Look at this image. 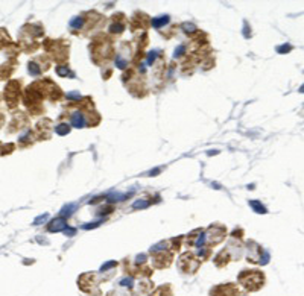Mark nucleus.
<instances>
[{
	"label": "nucleus",
	"instance_id": "obj_3",
	"mask_svg": "<svg viewBox=\"0 0 304 296\" xmlns=\"http://www.w3.org/2000/svg\"><path fill=\"white\" fill-rule=\"evenodd\" d=\"M238 283L246 292H258L264 286V274L258 269H244L238 275Z\"/></svg>",
	"mask_w": 304,
	"mask_h": 296
},
{
	"label": "nucleus",
	"instance_id": "obj_12",
	"mask_svg": "<svg viewBox=\"0 0 304 296\" xmlns=\"http://www.w3.org/2000/svg\"><path fill=\"white\" fill-rule=\"evenodd\" d=\"M54 225H49V231H61V230H66L67 228V224H66V219L64 217H58L52 222Z\"/></svg>",
	"mask_w": 304,
	"mask_h": 296
},
{
	"label": "nucleus",
	"instance_id": "obj_1",
	"mask_svg": "<svg viewBox=\"0 0 304 296\" xmlns=\"http://www.w3.org/2000/svg\"><path fill=\"white\" fill-rule=\"evenodd\" d=\"M90 50H92V58L96 64L106 62L114 53L112 41L105 35H98L93 40V43L90 44Z\"/></svg>",
	"mask_w": 304,
	"mask_h": 296
},
{
	"label": "nucleus",
	"instance_id": "obj_23",
	"mask_svg": "<svg viewBox=\"0 0 304 296\" xmlns=\"http://www.w3.org/2000/svg\"><path fill=\"white\" fill-rule=\"evenodd\" d=\"M301 91H302V93H304V85H302V87H301Z\"/></svg>",
	"mask_w": 304,
	"mask_h": 296
},
{
	"label": "nucleus",
	"instance_id": "obj_10",
	"mask_svg": "<svg viewBox=\"0 0 304 296\" xmlns=\"http://www.w3.org/2000/svg\"><path fill=\"white\" fill-rule=\"evenodd\" d=\"M148 24H149V18H148V15L143 14V12H136V14L132 15V18H131V29H132V30H137L138 27L146 29Z\"/></svg>",
	"mask_w": 304,
	"mask_h": 296
},
{
	"label": "nucleus",
	"instance_id": "obj_13",
	"mask_svg": "<svg viewBox=\"0 0 304 296\" xmlns=\"http://www.w3.org/2000/svg\"><path fill=\"white\" fill-rule=\"evenodd\" d=\"M169 21V15H162V17H158V18H154L150 21V24L154 26L156 29H160L163 24H166Z\"/></svg>",
	"mask_w": 304,
	"mask_h": 296
},
{
	"label": "nucleus",
	"instance_id": "obj_14",
	"mask_svg": "<svg viewBox=\"0 0 304 296\" xmlns=\"http://www.w3.org/2000/svg\"><path fill=\"white\" fill-rule=\"evenodd\" d=\"M56 73H58L60 76H72V78L74 76L67 65H58V67H56Z\"/></svg>",
	"mask_w": 304,
	"mask_h": 296
},
{
	"label": "nucleus",
	"instance_id": "obj_19",
	"mask_svg": "<svg viewBox=\"0 0 304 296\" xmlns=\"http://www.w3.org/2000/svg\"><path fill=\"white\" fill-rule=\"evenodd\" d=\"M76 208V205L74 204H72V205H68V207H66L64 210H62V213H61V216H70L73 211L72 210H74Z\"/></svg>",
	"mask_w": 304,
	"mask_h": 296
},
{
	"label": "nucleus",
	"instance_id": "obj_11",
	"mask_svg": "<svg viewBox=\"0 0 304 296\" xmlns=\"http://www.w3.org/2000/svg\"><path fill=\"white\" fill-rule=\"evenodd\" d=\"M148 296H174V290L170 284H163L160 287H157L154 292H149Z\"/></svg>",
	"mask_w": 304,
	"mask_h": 296
},
{
	"label": "nucleus",
	"instance_id": "obj_17",
	"mask_svg": "<svg viewBox=\"0 0 304 296\" xmlns=\"http://www.w3.org/2000/svg\"><path fill=\"white\" fill-rule=\"evenodd\" d=\"M251 207L256 208L257 213H266V208H264L260 202H257V201H252V202H251Z\"/></svg>",
	"mask_w": 304,
	"mask_h": 296
},
{
	"label": "nucleus",
	"instance_id": "obj_6",
	"mask_svg": "<svg viewBox=\"0 0 304 296\" xmlns=\"http://www.w3.org/2000/svg\"><path fill=\"white\" fill-rule=\"evenodd\" d=\"M201 260L200 258L194 254V252H184V254H181L180 255V258H178V269L182 272V274H186V275H194V274H196L198 272V269L201 268Z\"/></svg>",
	"mask_w": 304,
	"mask_h": 296
},
{
	"label": "nucleus",
	"instance_id": "obj_16",
	"mask_svg": "<svg viewBox=\"0 0 304 296\" xmlns=\"http://www.w3.org/2000/svg\"><path fill=\"white\" fill-rule=\"evenodd\" d=\"M182 27H184V32H186V33H195V32H198L196 26H194V24H188V23L182 24Z\"/></svg>",
	"mask_w": 304,
	"mask_h": 296
},
{
	"label": "nucleus",
	"instance_id": "obj_5",
	"mask_svg": "<svg viewBox=\"0 0 304 296\" xmlns=\"http://www.w3.org/2000/svg\"><path fill=\"white\" fill-rule=\"evenodd\" d=\"M99 283H100V278L98 274H93V272H87V274H82L80 278H78V287L90 295V296H102L100 293V289H99Z\"/></svg>",
	"mask_w": 304,
	"mask_h": 296
},
{
	"label": "nucleus",
	"instance_id": "obj_2",
	"mask_svg": "<svg viewBox=\"0 0 304 296\" xmlns=\"http://www.w3.org/2000/svg\"><path fill=\"white\" fill-rule=\"evenodd\" d=\"M149 254L152 257V260H150L152 266L156 269H168L172 265L174 255H175V252H172L169 249L168 242H162L156 246H152L149 249Z\"/></svg>",
	"mask_w": 304,
	"mask_h": 296
},
{
	"label": "nucleus",
	"instance_id": "obj_9",
	"mask_svg": "<svg viewBox=\"0 0 304 296\" xmlns=\"http://www.w3.org/2000/svg\"><path fill=\"white\" fill-rule=\"evenodd\" d=\"M126 27V21H125V17L124 14H118V15H114L112 17V23L110 24V32L111 33H122Z\"/></svg>",
	"mask_w": 304,
	"mask_h": 296
},
{
	"label": "nucleus",
	"instance_id": "obj_7",
	"mask_svg": "<svg viewBox=\"0 0 304 296\" xmlns=\"http://www.w3.org/2000/svg\"><path fill=\"white\" fill-rule=\"evenodd\" d=\"M208 296H248V295L242 292L239 286L234 283H224L212 287Z\"/></svg>",
	"mask_w": 304,
	"mask_h": 296
},
{
	"label": "nucleus",
	"instance_id": "obj_18",
	"mask_svg": "<svg viewBox=\"0 0 304 296\" xmlns=\"http://www.w3.org/2000/svg\"><path fill=\"white\" fill-rule=\"evenodd\" d=\"M184 52H186V46L184 44H181V46H178V49H175V58H180V56H182L184 55Z\"/></svg>",
	"mask_w": 304,
	"mask_h": 296
},
{
	"label": "nucleus",
	"instance_id": "obj_21",
	"mask_svg": "<svg viewBox=\"0 0 304 296\" xmlns=\"http://www.w3.org/2000/svg\"><path fill=\"white\" fill-rule=\"evenodd\" d=\"M67 97H68V99H78V100H80V99H81V94H80V93H68Z\"/></svg>",
	"mask_w": 304,
	"mask_h": 296
},
{
	"label": "nucleus",
	"instance_id": "obj_8",
	"mask_svg": "<svg viewBox=\"0 0 304 296\" xmlns=\"http://www.w3.org/2000/svg\"><path fill=\"white\" fill-rule=\"evenodd\" d=\"M226 236V228L222 225H213L207 230V233H204L206 237V246H214L218 243H220Z\"/></svg>",
	"mask_w": 304,
	"mask_h": 296
},
{
	"label": "nucleus",
	"instance_id": "obj_15",
	"mask_svg": "<svg viewBox=\"0 0 304 296\" xmlns=\"http://www.w3.org/2000/svg\"><path fill=\"white\" fill-rule=\"evenodd\" d=\"M55 131H56L58 135H66V134L70 132V125L68 123H61V125L55 126Z\"/></svg>",
	"mask_w": 304,
	"mask_h": 296
},
{
	"label": "nucleus",
	"instance_id": "obj_20",
	"mask_svg": "<svg viewBox=\"0 0 304 296\" xmlns=\"http://www.w3.org/2000/svg\"><path fill=\"white\" fill-rule=\"evenodd\" d=\"M149 205V202H144V201H137L132 207L134 208H144V207H148Z\"/></svg>",
	"mask_w": 304,
	"mask_h": 296
},
{
	"label": "nucleus",
	"instance_id": "obj_4",
	"mask_svg": "<svg viewBox=\"0 0 304 296\" xmlns=\"http://www.w3.org/2000/svg\"><path fill=\"white\" fill-rule=\"evenodd\" d=\"M240 255H242V248H240L239 245H236V246L230 245L228 248L222 249V251L213 258V262H214V266H216L218 269H224V268L228 266V263H230V262L239 260Z\"/></svg>",
	"mask_w": 304,
	"mask_h": 296
},
{
	"label": "nucleus",
	"instance_id": "obj_22",
	"mask_svg": "<svg viewBox=\"0 0 304 296\" xmlns=\"http://www.w3.org/2000/svg\"><path fill=\"white\" fill-rule=\"evenodd\" d=\"M288 50H290V46H282V47H278V52H288Z\"/></svg>",
	"mask_w": 304,
	"mask_h": 296
}]
</instances>
